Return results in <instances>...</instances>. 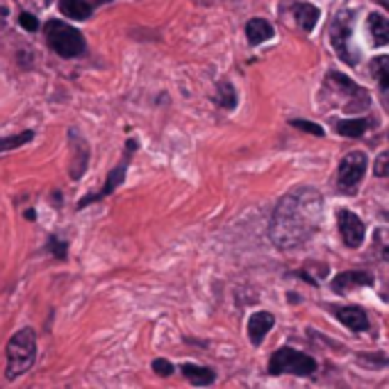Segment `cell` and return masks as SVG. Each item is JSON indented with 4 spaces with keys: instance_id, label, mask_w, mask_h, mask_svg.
Listing matches in <instances>:
<instances>
[{
    "instance_id": "1",
    "label": "cell",
    "mask_w": 389,
    "mask_h": 389,
    "mask_svg": "<svg viewBox=\"0 0 389 389\" xmlns=\"http://www.w3.org/2000/svg\"><path fill=\"white\" fill-rule=\"evenodd\" d=\"M324 216V196L314 187H294L278 201L271 214L269 239L280 250L310 242Z\"/></svg>"
},
{
    "instance_id": "2",
    "label": "cell",
    "mask_w": 389,
    "mask_h": 389,
    "mask_svg": "<svg viewBox=\"0 0 389 389\" xmlns=\"http://www.w3.org/2000/svg\"><path fill=\"white\" fill-rule=\"evenodd\" d=\"M37 358V335L32 328H23L7 341V380H16L18 375L28 373Z\"/></svg>"
},
{
    "instance_id": "3",
    "label": "cell",
    "mask_w": 389,
    "mask_h": 389,
    "mask_svg": "<svg viewBox=\"0 0 389 389\" xmlns=\"http://www.w3.org/2000/svg\"><path fill=\"white\" fill-rule=\"evenodd\" d=\"M43 34H46V41L50 46V50L64 57V60L80 57L87 48L85 34L73 26H66L62 21H48L43 26Z\"/></svg>"
},
{
    "instance_id": "4",
    "label": "cell",
    "mask_w": 389,
    "mask_h": 389,
    "mask_svg": "<svg viewBox=\"0 0 389 389\" xmlns=\"http://www.w3.org/2000/svg\"><path fill=\"white\" fill-rule=\"evenodd\" d=\"M319 369V364L312 356L301 351H294L289 346H282L271 356L269 360V373L271 375H280V373H292V375H301L307 378Z\"/></svg>"
},
{
    "instance_id": "5",
    "label": "cell",
    "mask_w": 389,
    "mask_h": 389,
    "mask_svg": "<svg viewBox=\"0 0 389 389\" xmlns=\"http://www.w3.org/2000/svg\"><path fill=\"white\" fill-rule=\"evenodd\" d=\"M353 21H356V11L353 9H341L337 11V16L330 28V43L333 50L341 62H346L348 66H356L360 62V55L351 50V39H353Z\"/></svg>"
},
{
    "instance_id": "6",
    "label": "cell",
    "mask_w": 389,
    "mask_h": 389,
    "mask_svg": "<svg viewBox=\"0 0 389 389\" xmlns=\"http://www.w3.org/2000/svg\"><path fill=\"white\" fill-rule=\"evenodd\" d=\"M369 169V159L362 151H353L348 153L344 159L339 162V169H337V185L344 193H356L358 185L362 182L364 174H367Z\"/></svg>"
},
{
    "instance_id": "7",
    "label": "cell",
    "mask_w": 389,
    "mask_h": 389,
    "mask_svg": "<svg viewBox=\"0 0 389 389\" xmlns=\"http://www.w3.org/2000/svg\"><path fill=\"white\" fill-rule=\"evenodd\" d=\"M326 82L328 87H333L337 91L346 96V112H360V110H367L371 105V98L367 94V89H362L360 85H356L348 75L339 73V71H328L326 75Z\"/></svg>"
},
{
    "instance_id": "8",
    "label": "cell",
    "mask_w": 389,
    "mask_h": 389,
    "mask_svg": "<svg viewBox=\"0 0 389 389\" xmlns=\"http://www.w3.org/2000/svg\"><path fill=\"white\" fill-rule=\"evenodd\" d=\"M137 148H139V144H137L134 139H128V144H125V155H123V159H121V164H119V166H114V169L110 171V176H107L105 185H102L100 191L89 193V196H85V198H80V201H78V210H82V208H87V205L98 203V201H102V198H107L110 193H114V189H117V187L121 185V182L125 180V171H128L132 151H137Z\"/></svg>"
},
{
    "instance_id": "9",
    "label": "cell",
    "mask_w": 389,
    "mask_h": 389,
    "mask_svg": "<svg viewBox=\"0 0 389 389\" xmlns=\"http://www.w3.org/2000/svg\"><path fill=\"white\" fill-rule=\"evenodd\" d=\"M337 225H339V235L348 248H360L364 244L367 228H364V223L358 214H353L351 210H339L337 212Z\"/></svg>"
},
{
    "instance_id": "10",
    "label": "cell",
    "mask_w": 389,
    "mask_h": 389,
    "mask_svg": "<svg viewBox=\"0 0 389 389\" xmlns=\"http://www.w3.org/2000/svg\"><path fill=\"white\" fill-rule=\"evenodd\" d=\"M68 144H71V178L80 180L85 176L87 164H89V144L85 137H80L75 130L68 132Z\"/></svg>"
},
{
    "instance_id": "11",
    "label": "cell",
    "mask_w": 389,
    "mask_h": 389,
    "mask_svg": "<svg viewBox=\"0 0 389 389\" xmlns=\"http://www.w3.org/2000/svg\"><path fill=\"white\" fill-rule=\"evenodd\" d=\"M330 312L335 314V319L339 324H344L348 330L353 333H364V330H369L371 324H369V316L360 307H353V305H346V307H330Z\"/></svg>"
},
{
    "instance_id": "12",
    "label": "cell",
    "mask_w": 389,
    "mask_h": 389,
    "mask_svg": "<svg viewBox=\"0 0 389 389\" xmlns=\"http://www.w3.org/2000/svg\"><path fill=\"white\" fill-rule=\"evenodd\" d=\"M333 292L335 294H346L351 289H358V287H373V273L369 271H344L335 276L333 280Z\"/></svg>"
},
{
    "instance_id": "13",
    "label": "cell",
    "mask_w": 389,
    "mask_h": 389,
    "mask_svg": "<svg viewBox=\"0 0 389 389\" xmlns=\"http://www.w3.org/2000/svg\"><path fill=\"white\" fill-rule=\"evenodd\" d=\"M273 326H276V316H273L271 312H255V314H250L248 326H246V333H248L250 344L260 346Z\"/></svg>"
},
{
    "instance_id": "14",
    "label": "cell",
    "mask_w": 389,
    "mask_h": 389,
    "mask_svg": "<svg viewBox=\"0 0 389 389\" xmlns=\"http://www.w3.org/2000/svg\"><path fill=\"white\" fill-rule=\"evenodd\" d=\"M273 34H276V30H273V26L267 18H250L246 23V39L250 46L265 43V41L273 39Z\"/></svg>"
},
{
    "instance_id": "15",
    "label": "cell",
    "mask_w": 389,
    "mask_h": 389,
    "mask_svg": "<svg viewBox=\"0 0 389 389\" xmlns=\"http://www.w3.org/2000/svg\"><path fill=\"white\" fill-rule=\"evenodd\" d=\"M367 26H369V34L373 39V46H387L389 43V21L373 11V14L367 18Z\"/></svg>"
},
{
    "instance_id": "16",
    "label": "cell",
    "mask_w": 389,
    "mask_h": 389,
    "mask_svg": "<svg viewBox=\"0 0 389 389\" xmlns=\"http://www.w3.org/2000/svg\"><path fill=\"white\" fill-rule=\"evenodd\" d=\"M294 14H296V21H299V26L305 32H312L319 16H321V11H319V7H314L312 3H296Z\"/></svg>"
},
{
    "instance_id": "17",
    "label": "cell",
    "mask_w": 389,
    "mask_h": 389,
    "mask_svg": "<svg viewBox=\"0 0 389 389\" xmlns=\"http://www.w3.org/2000/svg\"><path fill=\"white\" fill-rule=\"evenodd\" d=\"M182 373H185V378L191 383V385H196V387H208L214 383V371L208 369V367H198V364H182Z\"/></svg>"
},
{
    "instance_id": "18",
    "label": "cell",
    "mask_w": 389,
    "mask_h": 389,
    "mask_svg": "<svg viewBox=\"0 0 389 389\" xmlns=\"http://www.w3.org/2000/svg\"><path fill=\"white\" fill-rule=\"evenodd\" d=\"M369 125H371L369 119H341L337 121V132L341 137H348V139H358V137L367 132Z\"/></svg>"
},
{
    "instance_id": "19",
    "label": "cell",
    "mask_w": 389,
    "mask_h": 389,
    "mask_svg": "<svg viewBox=\"0 0 389 389\" xmlns=\"http://www.w3.org/2000/svg\"><path fill=\"white\" fill-rule=\"evenodd\" d=\"M60 11L73 21H87L91 16V5L85 0H60Z\"/></svg>"
},
{
    "instance_id": "20",
    "label": "cell",
    "mask_w": 389,
    "mask_h": 389,
    "mask_svg": "<svg viewBox=\"0 0 389 389\" xmlns=\"http://www.w3.org/2000/svg\"><path fill=\"white\" fill-rule=\"evenodd\" d=\"M216 105L223 107V110H235L237 107V91L233 87V82H228V80H221L219 85H216Z\"/></svg>"
},
{
    "instance_id": "21",
    "label": "cell",
    "mask_w": 389,
    "mask_h": 389,
    "mask_svg": "<svg viewBox=\"0 0 389 389\" xmlns=\"http://www.w3.org/2000/svg\"><path fill=\"white\" fill-rule=\"evenodd\" d=\"M371 73L378 78L383 94H387V89H389V57L387 55H380L378 60L371 62Z\"/></svg>"
},
{
    "instance_id": "22",
    "label": "cell",
    "mask_w": 389,
    "mask_h": 389,
    "mask_svg": "<svg viewBox=\"0 0 389 389\" xmlns=\"http://www.w3.org/2000/svg\"><path fill=\"white\" fill-rule=\"evenodd\" d=\"M34 132L26 130V132H18L14 137H0V153H7V151H14V148H21L23 144L32 142Z\"/></svg>"
},
{
    "instance_id": "23",
    "label": "cell",
    "mask_w": 389,
    "mask_h": 389,
    "mask_svg": "<svg viewBox=\"0 0 389 389\" xmlns=\"http://www.w3.org/2000/svg\"><path fill=\"white\" fill-rule=\"evenodd\" d=\"M46 248L50 250L55 260H66V255H68V246H66V242H62V239H57V237H50V239H48V244H46Z\"/></svg>"
},
{
    "instance_id": "24",
    "label": "cell",
    "mask_w": 389,
    "mask_h": 389,
    "mask_svg": "<svg viewBox=\"0 0 389 389\" xmlns=\"http://www.w3.org/2000/svg\"><path fill=\"white\" fill-rule=\"evenodd\" d=\"M289 125H292V128L303 130V132H310L314 137H324V128L319 123H310V121H303V119H292Z\"/></svg>"
},
{
    "instance_id": "25",
    "label": "cell",
    "mask_w": 389,
    "mask_h": 389,
    "mask_svg": "<svg viewBox=\"0 0 389 389\" xmlns=\"http://www.w3.org/2000/svg\"><path fill=\"white\" fill-rule=\"evenodd\" d=\"M18 23H21V28L28 30V32H37L39 30V21H37V16H32L30 11H23V14L18 16Z\"/></svg>"
},
{
    "instance_id": "26",
    "label": "cell",
    "mask_w": 389,
    "mask_h": 389,
    "mask_svg": "<svg viewBox=\"0 0 389 389\" xmlns=\"http://www.w3.org/2000/svg\"><path fill=\"white\" fill-rule=\"evenodd\" d=\"M153 371L157 375H162V378H166V375L174 373V364H171L169 360H164V358H157V360H153Z\"/></svg>"
},
{
    "instance_id": "27",
    "label": "cell",
    "mask_w": 389,
    "mask_h": 389,
    "mask_svg": "<svg viewBox=\"0 0 389 389\" xmlns=\"http://www.w3.org/2000/svg\"><path fill=\"white\" fill-rule=\"evenodd\" d=\"M373 174L378 178H385L389 174V153H380L373 164Z\"/></svg>"
}]
</instances>
